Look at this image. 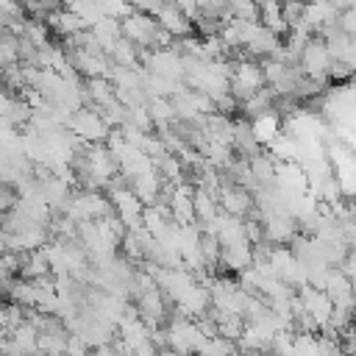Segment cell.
Masks as SVG:
<instances>
[{
	"mask_svg": "<svg viewBox=\"0 0 356 356\" xmlns=\"http://www.w3.org/2000/svg\"><path fill=\"white\" fill-rule=\"evenodd\" d=\"M209 345V337L200 331V325L195 320H186V317H175L167 328V348L181 353V356H189V353H203V348Z\"/></svg>",
	"mask_w": 356,
	"mask_h": 356,
	"instance_id": "cell-1",
	"label": "cell"
},
{
	"mask_svg": "<svg viewBox=\"0 0 356 356\" xmlns=\"http://www.w3.org/2000/svg\"><path fill=\"white\" fill-rule=\"evenodd\" d=\"M267 78H264V70L259 61L253 58H242L234 64V72H231V95L236 103H245L250 100L253 95H259L264 89Z\"/></svg>",
	"mask_w": 356,
	"mask_h": 356,
	"instance_id": "cell-2",
	"label": "cell"
},
{
	"mask_svg": "<svg viewBox=\"0 0 356 356\" xmlns=\"http://www.w3.org/2000/svg\"><path fill=\"white\" fill-rule=\"evenodd\" d=\"M67 131L81 139V142H89V145H100V142H108L111 131H108V122L103 120V114L97 108H78L70 122H67Z\"/></svg>",
	"mask_w": 356,
	"mask_h": 356,
	"instance_id": "cell-3",
	"label": "cell"
},
{
	"mask_svg": "<svg viewBox=\"0 0 356 356\" xmlns=\"http://www.w3.org/2000/svg\"><path fill=\"white\" fill-rule=\"evenodd\" d=\"M334 56L325 44V39H312L306 47H303V56H300V72L312 81H323L331 78V70H334Z\"/></svg>",
	"mask_w": 356,
	"mask_h": 356,
	"instance_id": "cell-4",
	"label": "cell"
},
{
	"mask_svg": "<svg viewBox=\"0 0 356 356\" xmlns=\"http://www.w3.org/2000/svg\"><path fill=\"white\" fill-rule=\"evenodd\" d=\"M111 206H114L117 217L122 220V225H125L128 231H142V228H145V222H142V217H145V203L134 195L131 186H114V189H111Z\"/></svg>",
	"mask_w": 356,
	"mask_h": 356,
	"instance_id": "cell-5",
	"label": "cell"
},
{
	"mask_svg": "<svg viewBox=\"0 0 356 356\" xmlns=\"http://www.w3.org/2000/svg\"><path fill=\"white\" fill-rule=\"evenodd\" d=\"M298 298L303 303V312L317 323V328L328 334L331 331V317H334V300L323 289H314L312 284L300 286L298 289Z\"/></svg>",
	"mask_w": 356,
	"mask_h": 356,
	"instance_id": "cell-6",
	"label": "cell"
},
{
	"mask_svg": "<svg viewBox=\"0 0 356 356\" xmlns=\"http://www.w3.org/2000/svg\"><path fill=\"white\" fill-rule=\"evenodd\" d=\"M156 33H159V22L147 14H142V11H134L131 17L122 19V36L128 42H134L136 47L156 50Z\"/></svg>",
	"mask_w": 356,
	"mask_h": 356,
	"instance_id": "cell-7",
	"label": "cell"
},
{
	"mask_svg": "<svg viewBox=\"0 0 356 356\" xmlns=\"http://www.w3.org/2000/svg\"><path fill=\"white\" fill-rule=\"evenodd\" d=\"M170 214L175 225H192L197 220L195 214V189L189 184H178L170 192Z\"/></svg>",
	"mask_w": 356,
	"mask_h": 356,
	"instance_id": "cell-8",
	"label": "cell"
},
{
	"mask_svg": "<svg viewBox=\"0 0 356 356\" xmlns=\"http://www.w3.org/2000/svg\"><path fill=\"white\" fill-rule=\"evenodd\" d=\"M217 200H220V209L225 214H231V217H242V214H248L253 209V197H250V192L245 186H222Z\"/></svg>",
	"mask_w": 356,
	"mask_h": 356,
	"instance_id": "cell-9",
	"label": "cell"
},
{
	"mask_svg": "<svg viewBox=\"0 0 356 356\" xmlns=\"http://www.w3.org/2000/svg\"><path fill=\"white\" fill-rule=\"evenodd\" d=\"M92 36L97 39V44H100V50H103L106 56H114L117 44L122 42V22H120V19H111V17H103V19L92 28Z\"/></svg>",
	"mask_w": 356,
	"mask_h": 356,
	"instance_id": "cell-10",
	"label": "cell"
},
{
	"mask_svg": "<svg viewBox=\"0 0 356 356\" xmlns=\"http://www.w3.org/2000/svg\"><path fill=\"white\" fill-rule=\"evenodd\" d=\"M156 22H159L167 33L181 36V39H186V36H189V31H192V22L181 14L178 3H164V6H161V11H159V17H156Z\"/></svg>",
	"mask_w": 356,
	"mask_h": 356,
	"instance_id": "cell-11",
	"label": "cell"
},
{
	"mask_svg": "<svg viewBox=\"0 0 356 356\" xmlns=\"http://www.w3.org/2000/svg\"><path fill=\"white\" fill-rule=\"evenodd\" d=\"M250 131H253V139H256L259 145H267V147H270V145L281 136V117H278L275 111L259 114V117H253Z\"/></svg>",
	"mask_w": 356,
	"mask_h": 356,
	"instance_id": "cell-12",
	"label": "cell"
},
{
	"mask_svg": "<svg viewBox=\"0 0 356 356\" xmlns=\"http://www.w3.org/2000/svg\"><path fill=\"white\" fill-rule=\"evenodd\" d=\"M220 264L225 270H236V273H245L253 267V245L245 242V245H234V248H222V259Z\"/></svg>",
	"mask_w": 356,
	"mask_h": 356,
	"instance_id": "cell-13",
	"label": "cell"
},
{
	"mask_svg": "<svg viewBox=\"0 0 356 356\" xmlns=\"http://www.w3.org/2000/svg\"><path fill=\"white\" fill-rule=\"evenodd\" d=\"M47 273H50V261H47L44 248L33 250V253H25V264H22V278L25 281H42V278H47Z\"/></svg>",
	"mask_w": 356,
	"mask_h": 356,
	"instance_id": "cell-14",
	"label": "cell"
},
{
	"mask_svg": "<svg viewBox=\"0 0 356 356\" xmlns=\"http://www.w3.org/2000/svg\"><path fill=\"white\" fill-rule=\"evenodd\" d=\"M261 8V25L267 28V31H273V33H289V22H286V17H284V6H278V3H264V6H259Z\"/></svg>",
	"mask_w": 356,
	"mask_h": 356,
	"instance_id": "cell-15",
	"label": "cell"
},
{
	"mask_svg": "<svg viewBox=\"0 0 356 356\" xmlns=\"http://www.w3.org/2000/svg\"><path fill=\"white\" fill-rule=\"evenodd\" d=\"M270 156L275 159V164H292V161H298V139L289 136V134H281L270 145Z\"/></svg>",
	"mask_w": 356,
	"mask_h": 356,
	"instance_id": "cell-16",
	"label": "cell"
},
{
	"mask_svg": "<svg viewBox=\"0 0 356 356\" xmlns=\"http://www.w3.org/2000/svg\"><path fill=\"white\" fill-rule=\"evenodd\" d=\"M111 58H114L117 67H125V70H136V67H139V50H136V44L128 42L125 36H122V42L117 44V50H114Z\"/></svg>",
	"mask_w": 356,
	"mask_h": 356,
	"instance_id": "cell-17",
	"label": "cell"
},
{
	"mask_svg": "<svg viewBox=\"0 0 356 356\" xmlns=\"http://www.w3.org/2000/svg\"><path fill=\"white\" fill-rule=\"evenodd\" d=\"M147 108H150L153 122H156V125H161V128H167V122H172V120L178 117V114H175L172 100H167V97H156V100H150V103H147Z\"/></svg>",
	"mask_w": 356,
	"mask_h": 356,
	"instance_id": "cell-18",
	"label": "cell"
},
{
	"mask_svg": "<svg viewBox=\"0 0 356 356\" xmlns=\"http://www.w3.org/2000/svg\"><path fill=\"white\" fill-rule=\"evenodd\" d=\"M67 356H89V345H86V339H83V337H78V334H70Z\"/></svg>",
	"mask_w": 356,
	"mask_h": 356,
	"instance_id": "cell-19",
	"label": "cell"
},
{
	"mask_svg": "<svg viewBox=\"0 0 356 356\" xmlns=\"http://www.w3.org/2000/svg\"><path fill=\"white\" fill-rule=\"evenodd\" d=\"M159 356H181V353H175V350H159Z\"/></svg>",
	"mask_w": 356,
	"mask_h": 356,
	"instance_id": "cell-20",
	"label": "cell"
}]
</instances>
